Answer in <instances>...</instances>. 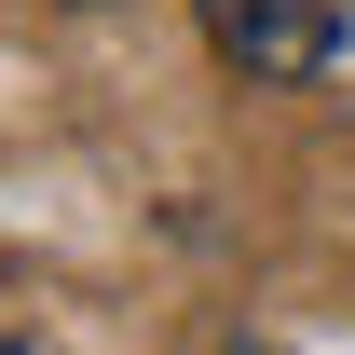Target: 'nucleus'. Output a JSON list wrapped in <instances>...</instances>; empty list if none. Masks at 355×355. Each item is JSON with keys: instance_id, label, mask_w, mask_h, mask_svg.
Listing matches in <instances>:
<instances>
[{"instance_id": "obj_3", "label": "nucleus", "mask_w": 355, "mask_h": 355, "mask_svg": "<svg viewBox=\"0 0 355 355\" xmlns=\"http://www.w3.org/2000/svg\"><path fill=\"white\" fill-rule=\"evenodd\" d=\"M0 355H28V342H0Z\"/></svg>"}, {"instance_id": "obj_2", "label": "nucleus", "mask_w": 355, "mask_h": 355, "mask_svg": "<svg viewBox=\"0 0 355 355\" xmlns=\"http://www.w3.org/2000/svg\"><path fill=\"white\" fill-rule=\"evenodd\" d=\"M205 355H273V342H246V328H232V342H205Z\"/></svg>"}, {"instance_id": "obj_1", "label": "nucleus", "mask_w": 355, "mask_h": 355, "mask_svg": "<svg viewBox=\"0 0 355 355\" xmlns=\"http://www.w3.org/2000/svg\"><path fill=\"white\" fill-rule=\"evenodd\" d=\"M205 42L246 83H314L342 55V0H205Z\"/></svg>"}]
</instances>
